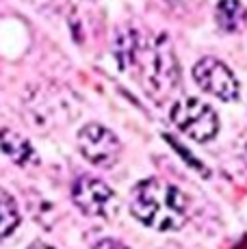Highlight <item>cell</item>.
Instances as JSON below:
<instances>
[{
    "label": "cell",
    "mask_w": 247,
    "mask_h": 249,
    "mask_svg": "<svg viewBox=\"0 0 247 249\" xmlns=\"http://www.w3.org/2000/svg\"><path fill=\"white\" fill-rule=\"evenodd\" d=\"M193 80L202 91L221 102H234L241 95V85L234 71L215 56H204L193 65Z\"/></svg>",
    "instance_id": "cell-6"
},
{
    "label": "cell",
    "mask_w": 247,
    "mask_h": 249,
    "mask_svg": "<svg viewBox=\"0 0 247 249\" xmlns=\"http://www.w3.org/2000/svg\"><path fill=\"white\" fill-rule=\"evenodd\" d=\"M93 249H128V247L124 243L115 241V238H102V241H98L93 245Z\"/></svg>",
    "instance_id": "cell-10"
},
{
    "label": "cell",
    "mask_w": 247,
    "mask_h": 249,
    "mask_svg": "<svg viewBox=\"0 0 247 249\" xmlns=\"http://www.w3.org/2000/svg\"><path fill=\"white\" fill-rule=\"evenodd\" d=\"M28 249H56V247L48 245V243H41V241H37V243H33V245H28Z\"/></svg>",
    "instance_id": "cell-11"
},
{
    "label": "cell",
    "mask_w": 247,
    "mask_h": 249,
    "mask_svg": "<svg viewBox=\"0 0 247 249\" xmlns=\"http://www.w3.org/2000/svg\"><path fill=\"white\" fill-rule=\"evenodd\" d=\"M72 202L87 217L113 219L117 213L115 191L96 176H80L72 186Z\"/></svg>",
    "instance_id": "cell-4"
},
{
    "label": "cell",
    "mask_w": 247,
    "mask_h": 249,
    "mask_svg": "<svg viewBox=\"0 0 247 249\" xmlns=\"http://www.w3.org/2000/svg\"><path fill=\"white\" fill-rule=\"evenodd\" d=\"M18 223H20V210L16 199L0 186V238L9 236L18 228Z\"/></svg>",
    "instance_id": "cell-9"
},
{
    "label": "cell",
    "mask_w": 247,
    "mask_h": 249,
    "mask_svg": "<svg viewBox=\"0 0 247 249\" xmlns=\"http://www.w3.org/2000/svg\"><path fill=\"white\" fill-rule=\"evenodd\" d=\"M169 117L182 135L197 143L212 141L219 132V117H217L215 108L193 95L176 100L169 111Z\"/></svg>",
    "instance_id": "cell-3"
},
{
    "label": "cell",
    "mask_w": 247,
    "mask_h": 249,
    "mask_svg": "<svg viewBox=\"0 0 247 249\" xmlns=\"http://www.w3.org/2000/svg\"><path fill=\"white\" fill-rule=\"evenodd\" d=\"M78 150L91 165L102 167V169H111L122 154V143L117 135L111 128L102 126V124H85L78 130Z\"/></svg>",
    "instance_id": "cell-5"
},
{
    "label": "cell",
    "mask_w": 247,
    "mask_h": 249,
    "mask_svg": "<svg viewBox=\"0 0 247 249\" xmlns=\"http://www.w3.org/2000/svg\"><path fill=\"white\" fill-rule=\"evenodd\" d=\"M0 150L13 162H18L22 167L37 162V154L33 150V145L22 135H18L13 130H0Z\"/></svg>",
    "instance_id": "cell-7"
},
{
    "label": "cell",
    "mask_w": 247,
    "mask_h": 249,
    "mask_svg": "<svg viewBox=\"0 0 247 249\" xmlns=\"http://www.w3.org/2000/svg\"><path fill=\"white\" fill-rule=\"evenodd\" d=\"M115 56L122 70L135 71L143 91L156 102L169 98L180 80L178 59L167 35L141 37L132 28L122 31L115 41Z\"/></svg>",
    "instance_id": "cell-1"
},
{
    "label": "cell",
    "mask_w": 247,
    "mask_h": 249,
    "mask_svg": "<svg viewBox=\"0 0 247 249\" xmlns=\"http://www.w3.org/2000/svg\"><path fill=\"white\" fill-rule=\"evenodd\" d=\"M247 11L239 0H219L215 9V22L223 33H236L243 28Z\"/></svg>",
    "instance_id": "cell-8"
},
{
    "label": "cell",
    "mask_w": 247,
    "mask_h": 249,
    "mask_svg": "<svg viewBox=\"0 0 247 249\" xmlns=\"http://www.w3.org/2000/svg\"><path fill=\"white\" fill-rule=\"evenodd\" d=\"M130 213L139 223L159 232H174L187 223V195L174 184L148 178L141 180L130 193Z\"/></svg>",
    "instance_id": "cell-2"
}]
</instances>
